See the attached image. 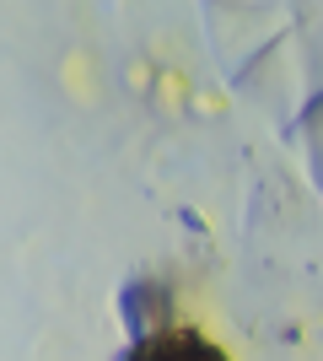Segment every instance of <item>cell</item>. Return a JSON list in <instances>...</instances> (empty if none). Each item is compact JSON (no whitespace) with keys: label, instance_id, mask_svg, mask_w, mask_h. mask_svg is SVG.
<instances>
[{"label":"cell","instance_id":"obj_1","mask_svg":"<svg viewBox=\"0 0 323 361\" xmlns=\"http://www.w3.org/2000/svg\"><path fill=\"white\" fill-rule=\"evenodd\" d=\"M140 350H146V356H215L194 334H167V340H151V345H140Z\"/></svg>","mask_w":323,"mask_h":361}]
</instances>
